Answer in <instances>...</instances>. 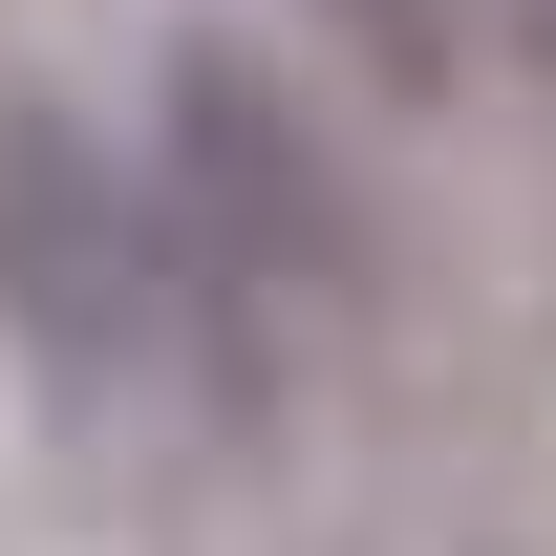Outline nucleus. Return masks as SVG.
Returning a JSON list of instances; mask_svg holds the SVG:
<instances>
[{
	"label": "nucleus",
	"instance_id": "f257e3e1",
	"mask_svg": "<svg viewBox=\"0 0 556 556\" xmlns=\"http://www.w3.org/2000/svg\"><path fill=\"white\" fill-rule=\"evenodd\" d=\"M150 214H172V257H193L214 407L257 428L278 407V343L343 300L364 214H343V172H321V129H300V86H278L236 22H172V65H150Z\"/></svg>",
	"mask_w": 556,
	"mask_h": 556
},
{
	"label": "nucleus",
	"instance_id": "7ed1b4c3",
	"mask_svg": "<svg viewBox=\"0 0 556 556\" xmlns=\"http://www.w3.org/2000/svg\"><path fill=\"white\" fill-rule=\"evenodd\" d=\"M300 22H321L386 108H450V86H471V0H300Z\"/></svg>",
	"mask_w": 556,
	"mask_h": 556
},
{
	"label": "nucleus",
	"instance_id": "f03ea898",
	"mask_svg": "<svg viewBox=\"0 0 556 556\" xmlns=\"http://www.w3.org/2000/svg\"><path fill=\"white\" fill-rule=\"evenodd\" d=\"M0 321L65 407H172L193 386V257L150 172H108L86 108H0Z\"/></svg>",
	"mask_w": 556,
	"mask_h": 556
}]
</instances>
